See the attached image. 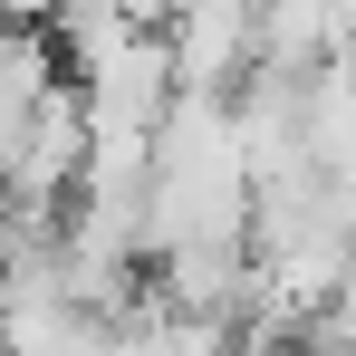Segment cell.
<instances>
[{"label":"cell","mask_w":356,"mask_h":356,"mask_svg":"<svg viewBox=\"0 0 356 356\" xmlns=\"http://www.w3.org/2000/svg\"><path fill=\"white\" fill-rule=\"evenodd\" d=\"M280 356H347V347H327V337H289Z\"/></svg>","instance_id":"cell-2"},{"label":"cell","mask_w":356,"mask_h":356,"mask_svg":"<svg viewBox=\"0 0 356 356\" xmlns=\"http://www.w3.org/2000/svg\"><path fill=\"white\" fill-rule=\"evenodd\" d=\"M298 154H308L318 174H347V164H356V87H347V58L298 67Z\"/></svg>","instance_id":"cell-1"}]
</instances>
